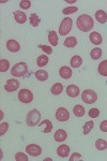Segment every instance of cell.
<instances>
[{
	"label": "cell",
	"mask_w": 107,
	"mask_h": 161,
	"mask_svg": "<svg viewBox=\"0 0 107 161\" xmlns=\"http://www.w3.org/2000/svg\"><path fill=\"white\" fill-rule=\"evenodd\" d=\"M93 25H94V22H93L92 17H91L90 15L82 14L77 17L76 26L80 31L88 32V31H90L93 28Z\"/></svg>",
	"instance_id": "obj_1"
},
{
	"label": "cell",
	"mask_w": 107,
	"mask_h": 161,
	"mask_svg": "<svg viewBox=\"0 0 107 161\" xmlns=\"http://www.w3.org/2000/svg\"><path fill=\"white\" fill-rule=\"evenodd\" d=\"M28 72V66L26 62H18L14 64L13 68L11 69V74L15 77H22L25 76Z\"/></svg>",
	"instance_id": "obj_2"
},
{
	"label": "cell",
	"mask_w": 107,
	"mask_h": 161,
	"mask_svg": "<svg viewBox=\"0 0 107 161\" xmlns=\"http://www.w3.org/2000/svg\"><path fill=\"white\" fill-rule=\"evenodd\" d=\"M40 119H41V114L40 112L35 108L31 110L29 113L27 114V117H26V123L29 127H35L36 125L40 124Z\"/></svg>",
	"instance_id": "obj_3"
},
{
	"label": "cell",
	"mask_w": 107,
	"mask_h": 161,
	"mask_svg": "<svg viewBox=\"0 0 107 161\" xmlns=\"http://www.w3.org/2000/svg\"><path fill=\"white\" fill-rule=\"evenodd\" d=\"M72 26H73V19L71 17H66L64 19H62L61 24L59 26V33L61 36H67L71 31Z\"/></svg>",
	"instance_id": "obj_4"
},
{
	"label": "cell",
	"mask_w": 107,
	"mask_h": 161,
	"mask_svg": "<svg viewBox=\"0 0 107 161\" xmlns=\"http://www.w3.org/2000/svg\"><path fill=\"white\" fill-rule=\"evenodd\" d=\"M82 99L85 103L87 104H92V103L96 102L98 100V95H96L95 92L91 89H86L83 90V93H82Z\"/></svg>",
	"instance_id": "obj_5"
},
{
	"label": "cell",
	"mask_w": 107,
	"mask_h": 161,
	"mask_svg": "<svg viewBox=\"0 0 107 161\" xmlns=\"http://www.w3.org/2000/svg\"><path fill=\"white\" fill-rule=\"evenodd\" d=\"M18 99L23 103H30L33 100V93L29 89H20L18 92Z\"/></svg>",
	"instance_id": "obj_6"
},
{
	"label": "cell",
	"mask_w": 107,
	"mask_h": 161,
	"mask_svg": "<svg viewBox=\"0 0 107 161\" xmlns=\"http://www.w3.org/2000/svg\"><path fill=\"white\" fill-rule=\"evenodd\" d=\"M55 117H56V119L58 121L64 123V121H67L70 119V113H69V111H67L66 108H62V106H60V108H57Z\"/></svg>",
	"instance_id": "obj_7"
},
{
	"label": "cell",
	"mask_w": 107,
	"mask_h": 161,
	"mask_svg": "<svg viewBox=\"0 0 107 161\" xmlns=\"http://www.w3.org/2000/svg\"><path fill=\"white\" fill-rule=\"evenodd\" d=\"M18 88H19V82L15 79L8 80L7 83L4 84V89H6V92H16Z\"/></svg>",
	"instance_id": "obj_8"
},
{
	"label": "cell",
	"mask_w": 107,
	"mask_h": 161,
	"mask_svg": "<svg viewBox=\"0 0 107 161\" xmlns=\"http://www.w3.org/2000/svg\"><path fill=\"white\" fill-rule=\"evenodd\" d=\"M26 153L30 156H33V157H38V156L41 155L42 148L41 146H39L36 144H29L26 147Z\"/></svg>",
	"instance_id": "obj_9"
},
{
	"label": "cell",
	"mask_w": 107,
	"mask_h": 161,
	"mask_svg": "<svg viewBox=\"0 0 107 161\" xmlns=\"http://www.w3.org/2000/svg\"><path fill=\"white\" fill-rule=\"evenodd\" d=\"M72 69L70 67H67V66H63L61 67L59 70V75L64 80H69L72 77Z\"/></svg>",
	"instance_id": "obj_10"
},
{
	"label": "cell",
	"mask_w": 107,
	"mask_h": 161,
	"mask_svg": "<svg viewBox=\"0 0 107 161\" xmlns=\"http://www.w3.org/2000/svg\"><path fill=\"white\" fill-rule=\"evenodd\" d=\"M79 88H78L76 85H69L67 87V95L71 98H76L79 96Z\"/></svg>",
	"instance_id": "obj_11"
},
{
	"label": "cell",
	"mask_w": 107,
	"mask_h": 161,
	"mask_svg": "<svg viewBox=\"0 0 107 161\" xmlns=\"http://www.w3.org/2000/svg\"><path fill=\"white\" fill-rule=\"evenodd\" d=\"M89 39H90V42L92 44H94V45H100V44L103 42L102 36L99 32H96V31H92V32L90 33Z\"/></svg>",
	"instance_id": "obj_12"
},
{
	"label": "cell",
	"mask_w": 107,
	"mask_h": 161,
	"mask_svg": "<svg viewBox=\"0 0 107 161\" xmlns=\"http://www.w3.org/2000/svg\"><path fill=\"white\" fill-rule=\"evenodd\" d=\"M7 48L12 53H16L20 50V45L16 40H9L7 42Z\"/></svg>",
	"instance_id": "obj_13"
},
{
	"label": "cell",
	"mask_w": 107,
	"mask_h": 161,
	"mask_svg": "<svg viewBox=\"0 0 107 161\" xmlns=\"http://www.w3.org/2000/svg\"><path fill=\"white\" fill-rule=\"evenodd\" d=\"M67 133L64 129H58L54 136V139L56 142H63L67 140Z\"/></svg>",
	"instance_id": "obj_14"
},
{
	"label": "cell",
	"mask_w": 107,
	"mask_h": 161,
	"mask_svg": "<svg viewBox=\"0 0 107 161\" xmlns=\"http://www.w3.org/2000/svg\"><path fill=\"white\" fill-rule=\"evenodd\" d=\"M57 154L61 158H67L70 155V147L66 144H62L57 148Z\"/></svg>",
	"instance_id": "obj_15"
},
{
	"label": "cell",
	"mask_w": 107,
	"mask_h": 161,
	"mask_svg": "<svg viewBox=\"0 0 107 161\" xmlns=\"http://www.w3.org/2000/svg\"><path fill=\"white\" fill-rule=\"evenodd\" d=\"M14 17H15V20H16L18 24H25V23L27 22V16H26L25 12L15 11L14 12Z\"/></svg>",
	"instance_id": "obj_16"
},
{
	"label": "cell",
	"mask_w": 107,
	"mask_h": 161,
	"mask_svg": "<svg viewBox=\"0 0 107 161\" xmlns=\"http://www.w3.org/2000/svg\"><path fill=\"white\" fill-rule=\"evenodd\" d=\"M95 19L100 24H104L107 22V13L103 10H99L95 12Z\"/></svg>",
	"instance_id": "obj_17"
},
{
	"label": "cell",
	"mask_w": 107,
	"mask_h": 161,
	"mask_svg": "<svg viewBox=\"0 0 107 161\" xmlns=\"http://www.w3.org/2000/svg\"><path fill=\"white\" fill-rule=\"evenodd\" d=\"M48 41H49V43H51L53 46H57V45H58V35H57V32L55 30L49 31V33H48Z\"/></svg>",
	"instance_id": "obj_18"
},
{
	"label": "cell",
	"mask_w": 107,
	"mask_h": 161,
	"mask_svg": "<svg viewBox=\"0 0 107 161\" xmlns=\"http://www.w3.org/2000/svg\"><path fill=\"white\" fill-rule=\"evenodd\" d=\"M83 64V58L79 55H75L71 59V67L72 68H79Z\"/></svg>",
	"instance_id": "obj_19"
},
{
	"label": "cell",
	"mask_w": 107,
	"mask_h": 161,
	"mask_svg": "<svg viewBox=\"0 0 107 161\" xmlns=\"http://www.w3.org/2000/svg\"><path fill=\"white\" fill-rule=\"evenodd\" d=\"M51 92L54 96H58L63 92V86H62L61 83H56V84H54L53 86H51Z\"/></svg>",
	"instance_id": "obj_20"
},
{
	"label": "cell",
	"mask_w": 107,
	"mask_h": 161,
	"mask_svg": "<svg viewBox=\"0 0 107 161\" xmlns=\"http://www.w3.org/2000/svg\"><path fill=\"white\" fill-rule=\"evenodd\" d=\"M63 45L67 46V47H69V48L75 47V46L77 45L76 38H75V37H69V38H67L66 40H64V42H63Z\"/></svg>",
	"instance_id": "obj_21"
},
{
	"label": "cell",
	"mask_w": 107,
	"mask_h": 161,
	"mask_svg": "<svg viewBox=\"0 0 107 161\" xmlns=\"http://www.w3.org/2000/svg\"><path fill=\"white\" fill-rule=\"evenodd\" d=\"M85 108L80 104H76L74 106V108H73V113H74V115L76 117H83L85 115Z\"/></svg>",
	"instance_id": "obj_22"
},
{
	"label": "cell",
	"mask_w": 107,
	"mask_h": 161,
	"mask_svg": "<svg viewBox=\"0 0 107 161\" xmlns=\"http://www.w3.org/2000/svg\"><path fill=\"white\" fill-rule=\"evenodd\" d=\"M98 71L102 76H107V59L106 60H103L99 64Z\"/></svg>",
	"instance_id": "obj_23"
},
{
	"label": "cell",
	"mask_w": 107,
	"mask_h": 161,
	"mask_svg": "<svg viewBox=\"0 0 107 161\" xmlns=\"http://www.w3.org/2000/svg\"><path fill=\"white\" fill-rule=\"evenodd\" d=\"M35 77L41 82H45L48 79V73L44 70H39V71L35 72Z\"/></svg>",
	"instance_id": "obj_24"
},
{
	"label": "cell",
	"mask_w": 107,
	"mask_h": 161,
	"mask_svg": "<svg viewBox=\"0 0 107 161\" xmlns=\"http://www.w3.org/2000/svg\"><path fill=\"white\" fill-rule=\"evenodd\" d=\"M48 61H49V59L47 55H41L36 59V64H38L39 67H45L46 64H48Z\"/></svg>",
	"instance_id": "obj_25"
},
{
	"label": "cell",
	"mask_w": 107,
	"mask_h": 161,
	"mask_svg": "<svg viewBox=\"0 0 107 161\" xmlns=\"http://www.w3.org/2000/svg\"><path fill=\"white\" fill-rule=\"evenodd\" d=\"M102 56V50L100 47H95L90 52V57L93 60H98L99 58H101Z\"/></svg>",
	"instance_id": "obj_26"
},
{
	"label": "cell",
	"mask_w": 107,
	"mask_h": 161,
	"mask_svg": "<svg viewBox=\"0 0 107 161\" xmlns=\"http://www.w3.org/2000/svg\"><path fill=\"white\" fill-rule=\"evenodd\" d=\"M95 147L99 150H105L107 148V142L103 139H99L95 141Z\"/></svg>",
	"instance_id": "obj_27"
},
{
	"label": "cell",
	"mask_w": 107,
	"mask_h": 161,
	"mask_svg": "<svg viewBox=\"0 0 107 161\" xmlns=\"http://www.w3.org/2000/svg\"><path fill=\"white\" fill-rule=\"evenodd\" d=\"M93 127H94V123H93L92 120L90 121H87V123L85 124V126L83 127V134L85 136H87L88 133H90V131L93 129Z\"/></svg>",
	"instance_id": "obj_28"
},
{
	"label": "cell",
	"mask_w": 107,
	"mask_h": 161,
	"mask_svg": "<svg viewBox=\"0 0 107 161\" xmlns=\"http://www.w3.org/2000/svg\"><path fill=\"white\" fill-rule=\"evenodd\" d=\"M43 125H45V126H46V128L43 130L44 133H49V132L53 130V124L51 123V120H47V119H45V120H43L41 124H39V126H43Z\"/></svg>",
	"instance_id": "obj_29"
},
{
	"label": "cell",
	"mask_w": 107,
	"mask_h": 161,
	"mask_svg": "<svg viewBox=\"0 0 107 161\" xmlns=\"http://www.w3.org/2000/svg\"><path fill=\"white\" fill-rule=\"evenodd\" d=\"M29 22L31 26H33V27H36V26H39L40 24V17L38 16V15L35 14V13H32V14L30 15V19H29Z\"/></svg>",
	"instance_id": "obj_30"
},
{
	"label": "cell",
	"mask_w": 107,
	"mask_h": 161,
	"mask_svg": "<svg viewBox=\"0 0 107 161\" xmlns=\"http://www.w3.org/2000/svg\"><path fill=\"white\" fill-rule=\"evenodd\" d=\"M10 68V62L7 59L0 60V72H7Z\"/></svg>",
	"instance_id": "obj_31"
},
{
	"label": "cell",
	"mask_w": 107,
	"mask_h": 161,
	"mask_svg": "<svg viewBox=\"0 0 107 161\" xmlns=\"http://www.w3.org/2000/svg\"><path fill=\"white\" fill-rule=\"evenodd\" d=\"M77 11H78L77 7H67V8H64V9L62 10V13L67 15V14H73V13H75Z\"/></svg>",
	"instance_id": "obj_32"
},
{
	"label": "cell",
	"mask_w": 107,
	"mask_h": 161,
	"mask_svg": "<svg viewBox=\"0 0 107 161\" xmlns=\"http://www.w3.org/2000/svg\"><path fill=\"white\" fill-rule=\"evenodd\" d=\"M19 7L23 10H28L31 7V1H29V0H22V1H19Z\"/></svg>",
	"instance_id": "obj_33"
},
{
	"label": "cell",
	"mask_w": 107,
	"mask_h": 161,
	"mask_svg": "<svg viewBox=\"0 0 107 161\" xmlns=\"http://www.w3.org/2000/svg\"><path fill=\"white\" fill-rule=\"evenodd\" d=\"M15 160L16 161H28V157L27 155L24 154V153H17L15 155Z\"/></svg>",
	"instance_id": "obj_34"
},
{
	"label": "cell",
	"mask_w": 107,
	"mask_h": 161,
	"mask_svg": "<svg viewBox=\"0 0 107 161\" xmlns=\"http://www.w3.org/2000/svg\"><path fill=\"white\" fill-rule=\"evenodd\" d=\"M99 115H100V111H99V108H90L89 110V116L91 118H96L99 117Z\"/></svg>",
	"instance_id": "obj_35"
},
{
	"label": "cell",
	"mask_w": 107,
	"mask_h": 161,
	"mask_svg": "<svg viewBox=\"0 0 107 161\" xmlns=\"http://www.w3.org/2000/svg\"><path fill=\"white\" fill-rule=\"evenodd\" d=\"M8 129H9V124H8V123H1V125H0V136H3V134H6Z\"/></svg>",
	"instance_id": "obj_36"
},
{
	"label": "cell",
	"mask_w": 107,
	"mask_h": 161,
	"mask_svg": "<svg viewBox=\"0 0 107 161\" xmlns=\"http://www.w3.org/2000/svg\"><path fill=\"white\" fill-rule=\"evenodd\" d=\"M39 46H40L41 50L43 51L45 54H47V55L53 53V48H51V46H46V45H43V44H41V45H39Z\"/></svg>",
	"instance_id": "obj_37"
},
{
	"label": "cell",
	"mask_w": 107,
	"mask_h": 161,
	"mask_svg": "<svg viewBox=\"0 0 107 161\" xmlns=\"http://www.w3.org/2000/svg\"><path fill=\"white\" fill-rule=\"evenodd\" d=\"M82 155L78 154V153H74V154L71 155V157H70V161H77V160H80L82 159Z\"/></svg>",
	"instance_id": "obj_38"
},
{
	"label": "cell",
	"mask_w": 107,
	"mask_h": 161,
	"mask_svg": "<svg viewBox=\"0 0 107 161\" xmlns=\"http://www.w3.org/2000/svg\"><path fill=\"white\" fill-rule=\"evenodd\" d=\"M100 129H101V131L106 132V133H107V120L102 121L101 125H100Z\"/></svg>",
	"instance_id": "obj_39"
},
{
	"label": "cell",
	"mask_w": 107,
	"mask_h": 161,
	"mask_svg": "<svg viewBox=\"0 0 107 161\" xmlns=\"http://www.w3.org/2000/svg\"><path fill=\"white\" fill-rule=\"evenodd\" d=\"M2 117H3V112H2V111H1V116H0V118H1V119H2Z\"/></svg>",
	"instance_id": "obj_40"
}]
</instances>
